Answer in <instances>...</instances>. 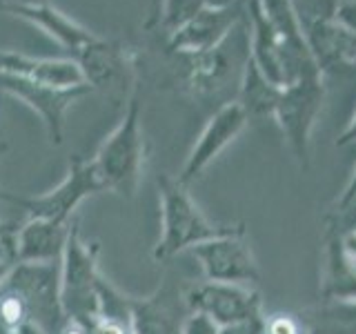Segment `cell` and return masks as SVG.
<instances>
[{
  "instance_id": "cell-1",
  "label": "cell",
  "mask_w": 356,
  "mask_h": 334,
  "mask_svg": "<svg viewBox=\"0 0 356 334\" xmlns=\"http://www.w3.org/2000/svg\"><path fill=\"white\" fill-rule=\"evenodd\" d=\"M156 185H159L161 194V239L152 252L156 263H167L176 254L192 250L198 243L243 230V225L211 223L203 214V209L196 205L187 187L178 183V178L161 174L156 178Z\"/></svg>"
},
{
  "instance_id": "cell-2",
  "label": "cell",
  "mask_w": 356,
  "mask_h": 334,
  "mask_svg": "<svg viewBox=\"0 0 356 334\" xmlns=\"http://www.w3.org/2000/svg\"><path fill=\"white\" fill-rule=\"evenodd\" d=\"M147 161V141L143 132V109L134 96L125 105V114L114 132L100 145L92 159L96 174L105 189L122 198H134Z\"/></svg>"
},
{
  "instance_id": "cell-3",
  "label": "cell",
  "mask_w": 356,
  "mask_h": 334,
  "mask_svg": "<svg viewBox=\"0 0 356 334\" xmlns=\"http://www.w3.org/2000/svg\"><path fill=\"white\" fill-rule=\"evenodd\" d=\"M98 254L100 243L85 241L74 221L60 261V299L65 315L85 326L98 315Z\"/></svg>"
},
{
  "instance_id": "cell-4",
  "label": "cell",
  "mask_w": 356,
  "mask_h": 334,
  "mask_svg": "<svg viewBox=\"0 0 356 334\" xmlns=\"http://www.w3.org/2000/svg\"><path fill=\"white\" fill-rule=\"evenodd\" d=\"M3 285L18 296L27 321L58 334L67 315L60 299V263H16Z\"/></svg>"
},
{
  "instance_id": "cell-5",
  "label": "cell",
  "mask_w": 356,
  "mask_h": 334,
  "mask_svg": "<svg viewBox=\"0 0 356 334\" xmlns=\"http://www.w3.org/2000/svg\"><path fill=\"white\" fill-rule=\"evenodd\" d=\"M105 192L103 183L96 174V167L92 159L74 156L67 167V174L54 189L38 196H20L14 192H3L0 189V200L16 205L29 218H47L58 223H72L74 212L85 198Z\"/></svg>"
},
{
  "instance_id": "cell-6",
  "label": "cell",
  "mask_w": 356,
  "mask_h": 334,
  "mask_svg": "<svg viewBox=\"0 0 356 334\" xmlns=\"http://www.w3.org/2000/svg\"><path fill=\"white\" fill-rule=\"evenodd\" d=\"M323 100H325V87H323L321 74H312L283 87L274 109V118L300 170H309V138L323 109Z\"/></svg>"
},
{
  "instance_id": "cell-7",
  "label": "cell",
  "mask_w": 356,
  "mask_h": 334,
  "mask_svg": "<svg viewBox=\"0 0 356 334\" xmlns=\"http://www.w3.org/2000/svg\"><path fill=\"white\" fill-rule=\"evenodd\" d=\"M189 58H192L187 74L189 89L198 96L220 94L232 83L241 87L245 67L252 58V42L248 31H241V27L236 25V31L232 29L227 38L218 42L214 49L189 56Z\"/></svg>"
},
{
  "instance_id": "cell-8",
  "label": "cell",
  "mask_w": 356,
  "mask_h": 334,
  "mask_svg": "<svg viewBox=\"0 0 356 334\" xmlns=\"http://www.w3.org/2000/svg\"><path fill=\"white\" fill-rule=\"evenodd\" d=\"M72 58L81 67L85 85L103 92L114 103H129L134 98V54L125 45L96 36Z\"/></svg>"
},
{
  "instance_id": "cell-9",
  "label": "cell",
  "mask_w": 356,
  "mask_h": 334,
  "mask_svg": "<svg viewBox=\"0 0 356 334\" xmlns=\"http://www.w3.org/2000/svg\"><path fill=\"white\" fill-rule=\"evenodd\" d=\"M192 256L203 270L205 281L254 287L261 281V267L245 241V228L225 237L194 245Z\"/></svg>"
},
{
  "instance_id": "cell-10",
  "label": "cell",
  "mask_w": 356,
  "mask_h": 334,
  "mask_svg": "<svg viewBox=\"0 0 356 334\" xmlns=\"http://www.w3.org/2000/svg\"><path fill=\"white\" fill-rule=\"evenodd\" d=\"M183 299L189 312H203V315L214 319L220 328L263 317L261 294L248 285L216 283L203 278L200 283L187 285Z\"/></svg>"
},
{
  "instance_id": "cell-11",
  "label": "cell",
  "mask_w": 356,
  "mask_h": 334,
  "mask_svg": "<svg viewBox=\"0 0 356 334\" xmlns=\"http://www.w3.org/2000/svg\"><path fill=\"white\" fill-rule=\"evenodd\" d=\"M0 92L18 98L25 103L31 111L40 116L47 136L54 145H60L65 136V114L74 103H78L83 96L92 94L94 89L89 85L72 87V89H58L42 83L25 81L16 76H3L0 74Z\"/></svg>"
},
{
  "instance_id": "cell-12",
  "label": "cell",
  "mask_w": 356,
  "mask_h": 334,
  "mask_svg": "<svg viewBox=\"0 0 356 334\" xmlns=\"http://www.w3.org/2000/svg\"><path fill=\"white\" fill-rule=\"evenodd\" d=\"M250 116L245 114V109L232 100V103L222 105L214 116L207 120V125L200 132L198 141L194 143L192 152H189L187 161L183 165L181 174H178V183L185 187L194 183L196 178L203 176L207 167L218 159V154L234 143V138L245 129Z\"/></svg>"
},
{
  "instance_id": "cell-13",
  "label": "cell",
  "mask_w": 356,
  "mask_h": 334,
  "mask_svg": "<svg viewBox=\"0 0 356 334\" xmlns=\"http://www.w3.org/2000/svg\"><path fill=\"white\" fill-rule=\"evenodd\" d=\"M238 3H222L211 5L170 36V47L185 56H198L203 51L214 49L218 42L227 38V33L238 25L241 20Z\"/></svg>"
},
{
  "instance_id": "cell-14",
  "label": "cell",
  "mask_w": 356,
  "mask_h": 334,
  "mask_svg": "<svg viewBox=\"0 0 356 334\" xmlns=\"http://www.w3.org/2000/svg\"><path fill=\"white\" fill-rule=\"evenodd\" d=\"M318 296L323 303H356V261L345 248L343 234L323 232Z\"/></svg>"
},
{
  "instance_id": "cell-15",
  "label": "cell",
  "mask_w": 356,
  "mask_h": 334,
  "mask_svg": "<svg viewBox=\"0 0 356 334\" xmlns=\"http://www.w3.org/2000/svg\"><path fill=\"white\" fill-rule=\"evenodd\" d=\"M0 74L42 83L58 89L85 85V78L74 58H36V56L0 49Z\"/></svg>"
},
{
  "instance_id": "cell-16",
  "label": "cell",
  "mask_w": 356,
  "mask_h": 334,
  "mask_svg": "<svg viewBox=\"0 0 356 334\" xmlns=\"http://www.w3.org/2000/svg\"><path fill=\"white\" fill-rule=\"evenodd\" d=\"M72 223L27 218L14 234L16 263H60Z\"/></svg>"
},
{
  "instance_id": "cell-17",
  "label": "cell",
  "mask_w": 356,
  "mask_h": 334,
  "mask_svg": "<svg viewBox=\"0 0 356 334\" xmlns=\"http://www.w3.org/2000/svg\"><path fill=\"white\" fill-rule=\"evenodd\" d=\"M5 14L16 16L20 20L29 22V25L38 27L40 31L47 33L49 38H54L63 49H67L72 56H76L87 42H92L96 38V33H92L87 27H83L81 22H76L74 18L63 14L60 9H56L51 3H47V0H42V3H33V5L11 7L5 11Z\"/></svg>"
},
{
  "instance_id": "cell-18",
  "label": "cell",
  "mask_w": 356,
  "mask_h": 334,
  "mask_svg": "<svg viewBox=\"0 0 356 334\" xmlns=\"http://www.w3.org/2000/svg\"><path fill=\"white\" fill-rule=\"evenodd\" d=\"M183 321L167 287H159L152 296L131 299V334H183Z\"/></svg>"
},
{
  "instance_id": "cell-19",
  "label": "cell",
  "mask_w": 356,
  "mask_h": 334,
  "mask_svg": "<svg viewBox=\"0 0 356 334\" xmlns=\"http://www.w3.org/2000/svg\"><path fill=\"white\" fill-rule=\"evenodd\" d=\"M281 92H283V87L272 85L259 70H256V65L250 58L243 74V83L238 87L236 103L245 109L248 116H274Z\"/></svg>"
},
{
  "instance_id": "cell-20",
  "label": "cell",
  "mask_w": 356,
  "mask_h": 334,
  "mask_svg": "<svg viewBox=\"0 0 356 334\" xmlns=\"http://www.w3.org/2000/svg\"><path fill=\"white\" fill-rule=\"evenodd\" d=\"M298 321L307 334H356V303H323Z\"/></svg>"
},
{
  "instance_id": "cell-21",
  "label": "cell",
  "mask_w": 356,
  "mask_h": 334,
  "mask_svg": "<svg viewBox=\"0 0 356 334\" xmlns=\"http://www.w3.org/2000/svg\"><path fill=\"white\" fill-rule=\"evenodd\" d=\"M227 0H163L161 9V27L170 33H176L181 27H185L198 11L211 5H222Z\"/></svg>"
},
{
  "instance_id": "cell-22",
  "label": "cell",
  "mask_w": 356,
  "mask_h": 334,
  "mask_svg": "<svg viewBox=\"0 0 356 334\" xmlns=\"http://www.w3.org/2000/svg\"><path fill=\"white\" fill-rule=\"evenodd\" d=\"M289 5L294 9V16L303 33L318 25H325V22L337 20L341 7L339 0H289Z\"/></svg>"
},
{
  "instance_id": "cell-23",
  "label": "cell",
  "mask_w": 356,
  "mask_h": 334,
  "mask_svg": "<svg viewBox=\"0 0 356 334\" xmlns=\"http://www.w3.org/2000/svg\"><path fill=\"white\" fill-rule=\"evenodd\" d=\"M183 334H220V326L203 312H187L183 321Z\"/></svg>"
},
{
  "instance_id": "cell-24",
  "label": "cell",
  "mask_w": 356,
  "mask_h": 334,
  "mask_svg": "<svg viewBox=\"0 0 356 334\" xmlns=\"http://www.w3.org/2000/svg\"><path fill=\"white\" fill-rule=\"evenodd\" d=\"M300 321L289 315H276L272 319H265L263 334H303Z\"/></svg>"
},
{
  "instance_id": "cell-25",
  "label": "cell",
  "mask_w": 356,
  "mask_h": 334,
  "mask_svg": "<svg viewBox=\"0 0 356 334\" xmlns=\"http://www.w3.org/2000/svg\"><path fill=\"white\" fill-rule=\"evenodd\" d=\"M16 234V232H14ZM14 234L5 237L0 241V283L5 281V276L11 272V267L16 265V248H14Z\"/></svg>"
},
{
  "instance_id": "cell-26",
  "label": "cell",
  "mask_w": 356,
  "mask_h": 334,
  "mask_svg": "<svg viewBox=\"0 0 356 334\" xmlns=\"http://www.w3.org/2000/svg\"><path fill=\"white\" fill-rule=\"evenodd\" d=\"M263 326H265V317L232 323V326H222L220 334H263Z\"/></svg>"
},
{
  "instance_id": "cell-27",
  "label": "cell",
  "mask_w": 356,
  "mask_h": 334,
  "mask_svg": "<svg viewBox=\"0 0 356 334\" xmlns=\"http://www.w3.org/2000/svg\"><path fill=\"white\" fill-rule=\"evenodd\" d=\"M337 20L341 22V25H345V27L356 33V0H350V3H343L339 7Z\"/></svg>"
},
{
  "instance_id": "cell-28",
  "label": "cell",
  "mask_w": 356,
  "mask_h": 334,
  "mask_svg": "<svg viewBox=\"0 0 356 334\" xmlns=\"http://www.w3.org/2000/svg\"><path fill=\"white\" fill-rule=\"evenodd\" d=\"M356 196V167H354V172H352V176H350V181H348V185L343 187V192L337 196V200H334V205H332V209H339V207H343L348 200H352Z\"/></svg>"
},
{
  "instance_id": "cell-29",
  "label": "cell",
  "mask_w": 356,
  "mask_h": 334,
  "mask_svg": "<svg viewBox=\"0 0 356 334\" xmlns=\"http://www.w3.org/2000/svg\"><path fill=\"white\" fill-rule=\"evenodd\" d=\"M352 143H356V114H354V118L350 120V125L343 129V134L337 141L339 148H343V145H352Z\"/></svg>"
},
{
  "instance_id": "cell-30",
  "label": "cell",
  "mask_w": 356,
  "mask_h": 334,
  "mask_svg": "<svg viewBox=\"0 0 356 334\" xmlns=\"http://www.w3.org/2000/svg\"><path fill=\"white\" fill-rule=\"evenodd\" d=\"M5 152H7V143H0V161H3ZM16 230H18L16 225H11V223L0 218V241H3L5 237H11V234H14Z\"/></svg>"
},
{
  "instance_id": "cell-31",
  "label": "cell",
  "mask_w": 356,
  "mask_h": 334,
  "mask_svg": "<svg viewBox=\"0 0 356 334\" xmlns=\"http://www.w3.org/2000/svg\"><path fill=\"white\" fill-rule=\"evenodd\" d=\"M33 3H42V0H0V14H5L11 7H20V5H33Z\"/></svg>"
},
{
  "instance_id": "cell-32",
  "label": "cell",
  "mask_w": 356,
  "mask_h": 334,
  "mask_svg": "<svg viewBox=\"0 0 356 334\" xmlns=\"http://www.w3.org/2000/svg\"><path fill=\"white\" fill-rule=\"evenodd\" d=\"M16 334H47V332H44L40 326H36V323L27 321V323H22V326L16 330Z\"/></svg>"
},
{
  "instance_id": "cell-33",
  "label": "cell",
  "mask_w": 356,
  "mask_h": 334,
  "mask_svg": "<svg viewBox=\"0 0 356 334\" xmlns=\"http://www.w3.org/2000/svg\"><path fill=\"white\" fill-rule=\"evenodd\" d=\"M0 334H16V332H14V330H7V328L0 326Z\"/></svg>"
},
{
  "instance_id": "cell-34",
  "label": "cell",
  "mask_w": 356,
  "mask_h": 334,
  "mask_svg": "<svg viewBox=\"0 0 356 334\" xmlns=\"http://www.w3.org/2000/svg\"><path fill=\"white\" fill-rule=\"evenodd\" d=\"M227 3H238V0H227Z\"/></svg>"
}]
</instances>
